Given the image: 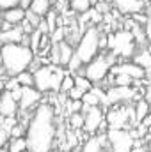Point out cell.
<instances>
[{
    "mask_svg": "<svg viewBox=\"0 0 151 152\" xmlns=\"http://www.w3.org/2000/svg\"><path fill=\"white\" fill-rule=\"evenodd\" d=\"M89 2H91V5H94V4H96L98 0H89Z\"/></svg>",
    "mask_w": 151,
    "mask_h": 152,
    "instance_id": "bcb514c9",
    "label": "cell"
},
{
    "mask_svg": "<svg viewBox=\"0 0 151 152\" xmlns=\"http://www.w3.org/2000/svg\"><path fill=\"white\" fill-rule=\"evenodd\" d=\"M9 131H5V129H2L0 127V147H5L7 145V142H9Z\"/></svg>",
    "mask_w": 151,
    "mask_h": 152,
    "instance_id": "74e56055",
    "label": "cell"
},
{
    "mask_svg": "<svg viewBox=\"0 0 151 152\" xmlns=\"http://www.w3.org/2000/svg\"><path fill=\"white\" fill-rule=\"evenodd\" d=\"M107 140L110 142L112 152H132L135 145V138L132 136V133L123 129H109Z\"/></svg>",
    "mask_w": 151,
    "mask_h": 152,
    "instance_id": "52a82bcc",
    "label": "cell"
},
{
    "mask_svg": "<svg viewBox=\"0 0 151 152\" xmlns=\"http://www.w3.org/2000/svg\"><path fill=\"white\" fill-rule=\"evenodd\" d=\"M0 118H2V117H0Z\"/></svg>",
    "mask_w": 151,
    "mask_h": 152,
    "instance_id": "f5cc1de1",
    "label": "cell"
},
{
    "mask_svg": "<svg viewBox=\"0 0 151 152\" xmlns=\"http://www.w3.org/2000/svg\"><path fill=\"white\" fill-rule=\"evenodd\" d=\"M82 106H84L82 99H68V103H66V112H68V115L75 113V112H82Z\"/></svg>",
    "mask_w": 151,
    "mask_h": 152,
    "instance_id": "484cf974",
    "label": "cell"
},
{
    "mask_svg": "<svg viewBox=\"0 0 151 152\" xmlns=\"http://www.w3.org/2000/svg\"><path fill=\"white\" fill-rule=\"evenodd\" d=\"M133 120V108H130V106H123V108H114L110 110L109 113H107V124H109V127L110 129H123L126 124H128V120Z\"/></svg>",
    "mask_w": 151,
    "mask_h": 152,
    "instance_id": "8fae6325",
    "label": "cell"
},
{
    "mask_svg": "<svg viewBox=\"0 0 151 152\" xmlns=\"http://www.w3.org/2000/svg\"><path fill=\"white\" fill-rule=\"evenodd\" d=\"M18 113V101L13 97L11 90L0 92V117H16Z\"/></svg>",
    "mask_w": 151,
    "mask_h": 152,
    "instance_id": "4fadbf2b",
    "label": "cell"
},
{
    "mask_svg": "<svg viewBox=\"0 0 151 152\" xmlns=\"http://www.w3.org/2000/svg\"><path fill=\"white\" fill-rule=\"evenodd\" d=\"M73 81H75V87L82 88L84 92H85V90H89V88L93 87V83H91L85 76H73Z\"/></svg>",
    "mask_w": 151,
    "mask_h": 152,
    "instance_id": "f1b7e54d",
    "label": "cell"
},
{
    "mask_svg": "<svg viewBox=\"0 0 151 152\" xmlns=\"http://www.w3.org/2000/svg\"><path fill=\"white\" fill-rule=\"evenodd\" d=\"M25 20H27V21L36 28V27L39 25V21H41V16H38L36 12H32L30 9H27V11H25Z\"/></svg>",
    "mask_w": 151,
    "mask_h": 152,
    "instance_id": "d6a6232c",
    "label": "cell"
},
{
    "mask_svg": "<svg viewBox=\"0 0 151 152\" xmlns=\"http://www.w3.org/2000/svg\"><path fill=\"white\" fill-rule=\"evenodd\" d=\"M148 113H150V103H148L146 99H141V101L135 104V108H133V122H135V124L141 122Z\"/></svg>",
    "mask_w": 151,
    "mask_h": 152,
    "instance_id": "ffe728a7",
    "label": "cell"
},
{
    "mask_svg": "<svg viewBox=\"0 0 151 152\" xmlns=\"http://www.w3.org/2000/svg\"><path fill=\"white\" fill-rule=\"evenodd\" d=\"M0 50H2V42H0Z\"/></svg>",
    "mask_w": 151,
    "mask_h": 152,
    "instance_id": "681fc988",
    "label": "cell"
},
{
    "mask_svg": "<svg viewBox=\"0 0 151 152\" xmlns=\"http://www.w3.org/2000/svg\"><path fill=\"white\" fill-rule=\"evenodd\" d=\"M20 83H18V80H16V76H7V81L4 83V88L5 90H13L14 87H18Z\"/></svg>",
    "mask_w": 151,
    "mask_h": 152,
    "instance_id": "d590c367",
    "label": "cell"
},
{
    "mask_svg": "<svg viewBox=\"0 0 151 152\" xmlns=\"http://www.w3.org/2000/svg\"><path fill=\"white\" fill-rule=\"evenodd\" d=\"M0 152H9V151H7V147H0Z\"/></svg>",
    "mask_w": 151,
    "mask_h": 152,
    "instance_id": "ee69618b",
    "label": "cell"
},
{
    "mask_svg": "<svg viewBox=\"0 0 151 152\" xmlns=\"http://www.w3.org/2000/svg\"><path fill=\"white\" fill-rule=\"evenodd\" d=\"M70 5H71V9H73L75 12H78V14H82V12H85L89 7H93L89 0H70Z\"/></svg>",
    "mask_w": 151,
    "mask_h": 152,
    "instance_id": "cb8c5ba5",
    "label": "cell"
},
{
    "mask_svg": "<svg viewBox=\"0 0 151 152\" xmlns=\"http://www.w3.org/2000/svg\"><path fill=\"white\" fill-rule=\"evenodd\" d=\"M29 9L43 18V16L52 9V2H50V0H32L30 5H29Z\"/></svg>",
    "mask_w": 151,
    "mask_h": 152,
    "instance_id": "d6986e66",
    "label": "cell"
},
{
    "mask_svg": "<svg viewBox=\"0 0 151 152\" xmlns=\"http://www.w3.org/2000/svg\"><path fill=\"white\" fill-rule=\"evenodd\" d=\"M2 21H4V18H2V14H0V30H2Z\"/></svg>",
    "mask_w": 151,
    "mask_h": 152,
    "instance_id": "f6af8a7d",
    "label": "cell"
},
{
    "mask_svg": "<svg viewBox=\"0 0 151 152\" xmlns=\"http://www.w3.org/2000/svg\"><path fill=\"white\" fill-rule=\"evenodd\" d=\"M57 46H59V64H61V66H66L75 51H73L71 44H70L68 41H64V39H62L61 42H57Z\"/></svg>",
    "mask_w": 151,
    "mask_h": 152,
    "instance_id": "e0dca14e",
    "label": "cell"
},
{
    "mask_svg": "<svg viewBox=\"0 0 151 152\" xmlns=\"http://www.w3.org/2000/svg\"><path fill=\"white\" fill-rule=\"evenodd\" d=\"M16 124H18V118L16 117H2L0 118V127L5 129V131H11V127L16 126Z\"/></svg>",
    "mask_w": 151,
    "mask_h": 152,
    "instance_id": "4dcf8cb0",
    "label": "cell"
},
{
    "mask_svg": "<svg viewBox=\"0 0 151 152\" xmlns=\"http://www.w3.org/2000/svg\"><path fill=\"white\" fill-rule=\"evenodd\" d=\"M18 4H20V0H0V11H5V9L14 7Z\"/></svg>",
    "mask_w": 151,
    "mask_h": 152,
    "instance_id": "8d00e7d4",
    "label": "cell"
},
{
    "mask_svg": "<svg viewBox=\"0 0 151 152\" xmlns=\"http://www.w3.org/2000/svg\"><path fill=\"white\" fill-rule=\"evenodd\" d=\"M110 73L112 75H126V76H130L132 80H142L146 76V71L141 66H137L135 62H123L119 66H112Z\"/></svg>",
    "mask_w": 151,
    "mask_h": 152,
    "instance_id": "7c38bea8",
    "label": "cell"
},
{
    "mask_svg": "<svg viewBox=\"0 0 151 152\" xmlns=\"http://www.w3.org/2000/svg\"><path fill=\"white\" fill-rule=\"evenodd\" d=\"M103 142H105V136H91L85 143H84V147H82V152H101L103 149Z\"/></svg>",
    "mask_w": 151,
    "mask_h": 152,
    "instance_id": "ac0fdd59",
    "label": "cell"
},
{
    "mask_svg": "<svg viewBox=\"0 0 151 152\" xmlns=\"http://www.w3.org/2000/svg\"><path fill=\"white\" fill-rule=\"evenodd\" d=\"M121 14H137L142 11V0H112Z\"/></svg>",
    "mask_w": 151,
    "mask_h": 152,
    "instance_id": "5bb4252c",
    "label": "cell"
},
{
    "mask_svg": "<svg viewBox=\"0 0 151 152\" xmlns=\"http://www.w3.org/2000/svg\"><path fill=\"white\" fill-rule=\"evenodd\" d=\"M146 101L150 103V113H151V83L148 85V88H146Z\"/></svg>",
    "mask_w": 151,
    "mask_h": 152,
    "instance_id": "b9f144b4",
    "label": "cell"
},
{
    "mask_svg": "<svg viewBox=\"0 0 151 152\" xmlns=\"http://www.w3.org/2000/svg\"><path fill=\"white\" fill-rule=\"evenodd\" d=\"M70 126L73 129H80L84 126V113H80V112L70 113Z\"/></svg>",
    "mask_w": 151,
    "mask_h": 152,
    "instance_id": "83f0119b",
    "label": "cell"
},
{
    "mask_svg": "<svg viewBox=\"0 0 151 152\" xmlns=\"http://www.w3.org/2000/svg\"><path fill=\"white\" fill-rule=\"evenodd\" d=\"M23 34H25V32L21 30L20 25H13L11 28L0 32V42H2V44H5V42H21Z\"/></svg>",
    "mask_w": 151,
    "mask_h": 152,
    "instance_id": "9a60e30c",
    "label": "cell"
},
{
    "mask_svg": "<svg viewBox=\"0 0 151 152\" xmlns=\"http://www.w3.org/2000/svg\"><path fill=\"white\" fill-rule=\"evenodd\" d=\"M133 62H135L137 66H141L144 71H150L151 69V53L148 51V50L139 51V53L133 57Z\"/></svg>",
    "mask_w": 151,
    "mask_h": 152,
    "instance_id": "44dd1931",
    "label": "cell"
},
{
    "mask_svg": "<svg viewBox=\"0 0 151 152\" xmlns=\"http://www.w3.org/2000/svg\"><path fill=\"white\" fill-rule=\"evenodd\" d=\"M94 5H96L94 9H96V11H100L101 14H105V12H109V4H107V2H100V0H98V2L94 4Z\"/></svg>",
    "mask_w": 151,
    "mask_h": 152,
    "instance_id": "f35d334b",
    "label": "cell"
},
{
    "mask_svg": "<svg viewBox=\"0 0 151 152\" xmlns=\"http://www.w3.org/2000/svg\"><path fill=\"white\" fill-rule=\"evenodd\" d=\"M11 94H13V97H14L16 101H20V97H21V85H18V87H14V88L11 90Z\"/></svg>",
    "mask_w": 151,
    "mask_h": 152,
    "instance_id": "60d3db41",
    "label": "cell"
},
{
    "mask_svg": "<svg viewBox=\"0 0 151 152\" xmlns=\"http://www.w3.org/2000/svg\"><path fill=\"white\" fill-rule=\"evenodd\" d=\"M114 78L110 80V83L112 85H132L135 80H132L130 76H126V75H112Z\"/></svg>",
    "mask_w": 151,
    "mask_h": 152,
    "instance_id": "f546056e",
    "label": "cell"
},
{
    "mask_svg": "<svg viewBox=\"0 0 151 152\" xmlns=\"http://www.w3.org/2000/svg\"><path fill=\"white\" fill-rule=\"evenodd\" d=\"M107 48L115 57H132L135 53V37L130 30L107 34Z\"/></svg>",
    "mask_w": 151,
    "mask_h": 152,
    "instance_id": "5b68a950",
    "label": "cell"
},
{
    "mask_svg": "<svg viewBox=\"0 0 151 152\" xmlns=\"http://www.w3.org/2000/svg\"><path fill=\"white\" fill-rule=\"evenodd\" d=\"M41 37H43V32L39 30V28H34L30 34H29V48L34 51V53H38L39 51V44H41Z\"/></svg>",
    "mask_w": 151,
    "mask_h": 152,
    "instance_id": "603a6c76",
    "label": "cell"
},
{
    "mask_svg": "<svg viewBox=\"0 0 151 152\" xmlns=\"http://www.w3.org/2000/svg\"><path fill=\"white\" fill-rule=\"evenodd\" d=\"M100 51V30L96 27H89L82 32L75 48V55L80 58V62L85 66L89 60H93Z\"/></svg>",
    "mask_w": 151,
    "mask_h": 152,
    "instance_id": "277c9868",
    "label": "cell"
},
{
    "mask_svg": "<svg viewBox=\"0 0 151 152\" xmlns=\"http://www.w3.org/2000/svg\"><path fill=\"white\" fill-rule=\"evenodd\" d=\"M41 92L34 85H27V87H21V97L18 101V112L20 113H27L30 112L32 108H36V104H39L41 101Z\"/></svg>",
    "mask_w": 151,
    "mask_h": 152,
    "instance_id": "9c48e42d",
    "label": "cell"
},
{
    "mask_svg": "<svg viewBox=\"0 0 151 152\" xmlns=\"http://www.w3.org/2000/svg\"><path fill=\"white\" fill-rule=\"evenodd\" d=\"M57 136L55 127V110L52 104L43 103L34 108L27 127H25V142L29 152H52L53 142Z\"/></svg>",
    "mask_w": 151,
    "mask_h": 152,
    "instance_id": "6da1fadb",
    "label": "cell"
},
{
    "mask_svg": "<svg viewBox=\"0 0 151 152\" xmlns=\"http://www.w3.org/2000/svg\"><path fill=\"white\" fill-rule=\"evenodd\" d=\"M2 18H4L5 21H9L11 25H20L21 20L25 18V9H21L20 5L9 7V9L2 11Z\"/></svg>",
    "mask_w": 151,
    "mask_h": 152,
    "instance_id": "2e32d148",
    "label": "cell"
},
{
    "mask_svg": "<svg viewBox=\"0 0 151 152\" xmlns=\"http://www.w3.org/2000/svg\"><path fill=\"white\" fill-rule=\"evenodd\" d=\"M101 152H105V151H103V149H101Z\"/></svg>",
    "mask_w": 151,
    "mask_h": 152,
    "instance_id": "816d5d0a",
    "label": "cell"
},
{
    "mask_svg": "<svg viewBox=\"0 0 151 152\" xmlns=\"http://www.w3.org/2000/svg\"><path fill=\"white\" fill-rule=\"evenodd\" d=\"M70 152H76V151H70Z\"/></svg>",
    "mask_w": 151,
    "mask_h": 152,
    "instance_id": "f907efd6",
    "label": "cell"
},
{
    "mask_svg": "<svg viewBox=\"0 0 151 152\" xmlns=\"http://www.w3.org/2000/svg\"><path fill=\"white\" fill-rule=\"evenodd\" d=\"M7 151L9 152H23V151H27L25 136H20V138H9V142H7Z\"/></svg>",
    "mask_w": 151,
    "mask_h": 152,
    "instance_id": "7402d4cb",
    "label": "cell"
},
{
    "mask_svg": "<svg viewBox=\"0 0 151 152\" xmlns=\"http://www.w3.org/2000/svg\"><path fill=\"white\" fill-rule=\"evenodd\" d=\"M64 71L61 67H53V66H43V67H38L34 73H32V78H34V87L38 88L41 94L44 92H57L59 87H61V81L64 78Z\"/></svg>",
    "mask_w": 151,
    "mask_h": 152,
    "instance_id": "3957f363",
    "label": "cell"
},
{
    "mask_svg": "<svg viewBox=\"0 0 151 152\" xmlns=\"http://www.w3.org/2000/svg\"><path fill=\"white\" fill-rule=\"evenodd\" d=\"M133 97H137V90L132 85H114L107 90L105 101L109 104H117V103H128Z\"/></svg>",
    "mask_w": 151,
    "mask_h": 152,
    "instance_id": "ba28073f",
    "label": "cell"
},
{
    "mask_svg": "<svg viewBox=\"0 0 151 152\" xmlns=\"http://www.w3.org/2000/svg\"><path fill=\"white\" fill-rule=\"evenodd\" d=\"M75 85V81H73V76L70 75H64V78H62V81H61V87H59V90L62 92V94H66L71 87Z\"/></svg>",
    "mask_w": 151,
    "mask_h": 152,
    "instance_id": "1f68e13d",
    "label": "cell"
},
{
    "mask_svg": "<svg viewBox=\"0 0 151 152\" xmlns=\"http://www.w3.org/2000/svg\"><path fill=\"white\" fill-rule=\"evenodd\" d=\"M66 94H68V97H70V99H82V96H84V90L73 85V87H71V88H70Z\"/></svg>",
    "mask_w": 151,
    "mask_h": 152,
    "instance_id": "e575fe53",
    "label": "cell"
},
{
    "mask_svg": "<svg viewBox=\"0 0 151 152\" xmlns=\"http://www.w3.org/2000/svg\"><path fill=\"white\" fill-rule=\"evenodd\" d=\"M66 66H68V69H70V71H78L84 64L80 62V58H78L75 53H73V55H71V58H70V62H68Z\"/></svg>",
    "mask_w": 151,
    "mask_h": 152,
    "instance_id": "836d02e7",
    "label": "cell"
},
{
    "mask_svg": "<svg viewBox=\"0 0 151 152\" xmlns=\"http://www.w3.org/2000/svg\"><path fill=\"white\" fill-rule=\"evenodd\" d=\"M148 51H150V53H151V44H150V48H148Z\"/></svg>",
    "mask_w": 151,
    "mask_h": 152,
    "instance_id": "c3c4849f",
    "label": "cell"
},
{
    "mask_svg": "<svg viewBox=\"0 0 151 152\" xmlns=\"http://www.w3.org/2000/svg\"><path fill=\"white\" fill-rule=\"evenodd\" d=\"M115 55L109 53V55H96L93 60H89L85 64V78L91 83H100L105 76L109 75L110 67L114 66Z\"/></svg>",
    "mask_w": 151,
    "mask_h": 152,
    "instance_id": "8992f818",
    "label": "cell"
},
{
    "mask_svg": "<svg viewBox=\"0 0 151 152\" xmlns=\"http://www.w3.org/2000/svg\"><path fill=\"white\" fill-rule=\"evenodd\" d=\"M44 16H46V18H44V21H46V25H48V36H50V34L57 28V20H59V18H57V12H55V11H52V9H50Z\"/></svg>",
    "mask_w": 151,
    "mask_h": 152,
    "instance_id": "d4e9b609",
    "label": "cell"
},
{
    "mask_svg": "<svg viewBox=\"0 0 151 152\" xmlns=\"http://www.w3.org/2000/svg\"><path fill=\"white\" fill-rule=\"evenodd\" d=\"M30 2H32V0H20V4H18V5H20L21 9H25V11H27V9H29V5H30Z\"/></svg>",
    "mask_w": 151,
    "mask_h": 152,
    "instance_id": "7bdbcfd3",
    "label": "cell"
},
{
    "mask_svg": "<svg viewBox=\"0 0 151 152\" xmlns=\"http://www.w3.org/2000/svg\"><path fill=\"white\" fill-rule=\"evenodd\" d=\"M148 147H150V152H151V138H150V145H148Z\"/></svg>",
    "mask_w": 151,
    "mask_h": 152,
    "instance_id": "7dc6e473",
    "label": "cell"
},
{
    "mask_svg": "<svg viewBox=\"0 0 151 152\" xmlns=\"http://www.w3.org/2000/svg\"><path fill=\"white\" fill-rule=\"evenodd\" d=\"M82 110H85V113H84V129L87 131V133H96L100 127H101V124H103V112H101V108L100 106H82Z\"/></svg>",
    "mask_w": 151,
    "mask_h": 152,
    "instance_id": "30bf717a",
    "label": "cell"
},
{
    "mask_svg": "<svg viewBox=\"0 0 151 152\" xmlns=\"http://www.w3.org/2000/svg\"><path fill=\"white\" fill-rule=\"evenodd\" d=\"M34 62V51L29 44L23 42H5L0 50V64L4 75L16 76L21 71H27L29 66Z\"/></svg>",
    "mask_w": 151,
    "mask_h": 152,
    "instance_id": "7a4b0ae2",
    "label": "cell"
},
{
    "mask_svg": "<svg viewBox=\"0 0 151 152\" xmlns=\"http://www.w3.org/2000/svg\"><path fill=\"white\" fill-rule=\"evenodd\" d=\"M146 37L150 39V42H151V11H150V14L146 16Z\"/></svg>",
    "mask_w": 151,
    "mask_h": 152,
    "instance_id": "ab89813d",
    "label": "cell"
},
{
    "mask_svg": "<svg viewBox=\"0 0 151 152\" xmlns=\"http://www.w3.org/2000/svg\"><path fill=\"white\" fill-rule=\"evenodd\" d=\"M16 80L21 87H27V85H34V78H32V73H27V71H21L16 75Z\"/></svg>",
    "mask_w": 151,
    "mask_h": 152,
    "instance_id": "4316f807",
    "label": "cell"
}]
</instances>
